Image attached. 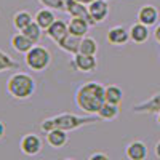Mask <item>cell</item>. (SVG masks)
I'll list each match as a JSON object with an SVG mask.
<instances>
[{
  "label": "cell",
  "instance_id": "obj_24",
  "mask_svg": "<svg viewBox=\"0 0 160 160\" xmlns=\"http://www.w3.org/2000/svg\"><path fill=\"white\" fill-rule=\"evenodd\" d=\"M19 68V62L16 59H13L10 55H7L5 51L0 50V72H7L10 69Z\"/></svg>",
  "mask_w": 160,
  "mask_h": 160
},
{
  "label": "cell",
  "instance_id": "obj_25",
  "mask_svg": "<svg viewBox=\"0 0 160 160\" xmlns=\"http://www.w3.org/2000/svg\"><path fill=\"white\" fill-rule=\"evenodd\" d=\"M22 34L28 37L29 40H32L34 43H37L40 38H42V28L35 22V21H32L28 28H26L24 31H22Z\"/></svg>",
  "mask_w": 160,
  "mask_h": 160
},
{
  "label": "cell",
  "instance_id": "obj_34",
  "mask_svg": "<svg viewBox=\"0 0 160 160\" xmlns=\"http://www.w3.org/2000/svg\"><path fill=\"white\" fill-rule=\"evenodd\" d=\"M158 58H160V53H158Z\"/></svg>",
  "mask_w": 160,
  "mask_h": 160
},
{
  "label": "cell",
  "instance_id": "obj_2",
  "mask_svg": "<svg viewBox=\"0 0 160 160\" xmlns=\"http://www.w3.org/2000/svg\"><path fill=\"white\" fill-rule=\"evenodd\" d=\"M101 122V118L98 115H75L71 112H64V114H58L53 115L50 118H45L40 123V130L43 133H48L51 130H64V131H74L87 125H93Z\"/></svg>",
  "mask_w": 160,
  "mask_h": 160
},
{
  "label": "cell",
  "instance_id": "obj_12",
  "mask_svg": "<svg viewBox=\"0 0 160 160\" xmlns=\"http://www.w3.org/2000/svg\"><path fill=\"white\" fill-rule=\"evenodd\" d=\"M128 32H130V40L133 43H136V45L146 43V42H148V38H149V35H151L149 28H148V26H144V24H141L139 21H136L135 24H131Z\"/></svg>",
  "mask_w": 160,
  "mask_h": 160
},
{
  "label": "cell",
  "instance_id": "obj_7",
  "mask_svg": "<svg viewBox=\"0 0 160 160\" xmlns=\"http://www.w3.org/2000/svg\"><path fill=\"white\" fill-rule=\"evenodd\" d=\"M64 3H66V11L71 15V18H82V19L90 22L91 28L95 26V21H93V18L90 16L87 5L77 2V0H64Z\"/></svg>",
  "mask_w": 160,
  "mask_h": 160
},
{
  "label": "cell",
  "instance_id": "obj_27",
  "mask_svg": "<svg viewBox=\"0 0 160 160\" xmlns=\"http://www.w3.org/2000/svg\"><path fill=\"white\" fill-rule=\"evenodd\" d=\"M87 160H109V155L104 152H93Z\"/></svg>",
  "mask_w": 160,
  "mask_h": 160
},
{
  "label": "cell",
  "instance_id": "obj_33",
  "mask_svg": "<svg viewBox=\"0 0 160 160\" xmlns=\"http://www.w3.org/2000/svg\"><path fill=\"white\" fill-rule=\"evenodd\" d=\"M64 160H74V158H64Z\"/></svg>",
  "mask_w": 160,
  "mask_h": 160
},
{
  "label": "cell",
  "instance_id": "obj_32",
  "mask_svg": "<svg viewBox=\"0 0 160 160\" xmlns=\"http://www.w3.org/2000/svg\"><path fill=\"white\" fill-rule=\"evenodd\" d=\"M157 123H158V127H160V111L157 112Z\"/></svg>",
  "mask_w": 160,
  "mask_h": 160
},
{
  "label": "cell",
  "instance_id": "obj_30",
  "mask_svg": "<svg viewBox=\"0 0 160 160\" xmlns=\"http://www.w3.org/2000/svg\"><path fill=\"white\" fill-rule=\"evenodd\" d=\"M154 151H155V157H157V158H160V141L155 144V149H154Z\"/></svg>",
  "mask_w": 160,
  "mask_h": 160
},
{
  "label": "cell",
  "instance_id": "obj_18",
  "mask_svg": "<svg viewBox=\"0 0 160 160\" xmlns=\"http://www.w3.org/2000/svg\"><path fill=\"white\" fill-rule=\"evenodd\" d=\"M34 45L35 43L32 42V40H29L22 32H16L15 35L11 37V47L15 48L18 53H21V55H26Z\"/></svg>",
  "mask_w": 160,
  "mask_h": 160
},
{
  "label": "cell",
  "instance_id": "obj_20",
  "mask_svg": "<svg viewBox=\"0 0 160 160\" xmlns=\"http://www.w3.org/2000/svg\"><path fill=\"white\" fill-rule=\"evenodd\" d=\"M34 21V16L31 15L29 11H26V10H19L15 13V16H13V26H15V29L22 32L28 26Z\"/></svg>",
  "mask_w": 160,
  "mask_h": 160
},
{
  "label": "cell",
  "instance_id": "obj_1",
  "mask_svg": "<svg viewBox=\"0 0 160 160\" xmlns=\"http://www.w3.org/2000/svg\"><path fill=\"white\" fill-rule=\"evenodd\" d=\"M104 88L106 87L99 82H87L83 85H80L74 96L77 108L88 115H98V111L106 102Z\"/></svg>",
  "mask_w": 160,
  "mask_h": 160
},
{
  "label": "cell",
  "instance_id": "obj_6",
  "mask_svg": "<svg viewBox=\"0 0 160 160\" xmlns=\"http://www.w3.org/2000/svg\"><path fill=\"white\" fill-rule=\"evenodd\" d=\"M72 68L78 72L91 74V72H95L98 69V59H96V56L77 53V55L72 56Z\"/></svg>",
  "mask_w": 160,
  "mask_h": 160
},
{
  "label": "cell",
  "instance_id": "obj_31",
  "mask_svg": "<svg viewBox=\"0 0 160 160\" xmlns=\"http://www.w3.org/2000/svg\"><path fill=\"white\" fill-rule=\"evenodd\" d=\"M77 2H80V3H83V5H87V7H88V5L93 2V0H77Z\"/></svg>",
  "mask_w": 160,
  "mask_h": 160
},
{
  "label": "cell",
  "instance_id": "obj_15",
  "mask_svg": "<svg viewBox=\"0 0 160 160\" xmlns=\"http://www.w3.org/2000/svg\"><path fill=\"white\" fill-rule=\"evenodd\" d=\"M69 34V29H68V22L62 21V19H56L53 22L50 28L47 29V35L53 40L55 43L61 42V40Z\"/></svg>",
  "mask_w": 160,
  "mask_h": 160
},
{
  "label": "cell",
  "instance_id": "obj_5",
  "mask_svg": "<svg viewBox=\"0 0 160 160\" xmlns=\"http://www.w3.org/2000/svg\"><path fill=\"white\" fill-rule=\"evenodd\" d=\"M42 149H43V141L35 133H28L19 139V151L28 157L38 155Z\"/></svg>",
  "mask_w": 160,
  "mask_h": 160
},
{
  "label": "cell",
  "instance_id": "obj_9",
  "mask_svg": "<svg viewBox=\"0 0 160 160\" xmlns=\"http://www.w3.org/2000/svg\"><path fill=\"white\" fill-rule=\"evenodd\" d=\"M106 38H108V42L111 45L122 47V45H127L130 42V32H128L127 28H123V26H114L112 29L108 31Z\"/></svg>",
  "mask_w": 160,
  "mask_h": 160
},
{
  "label": "cell",
  "instance_id": "obj_10",
  "mask_svg": "<svg viewBox=\"0 0 160 160\" xmlns=\"http://www.w3.org/2000/svg\"><path fill=\"white\" fill-rule=\"evenodd\" d=\"M138 21L148 28H152V26H157L158 22V10L154 5H142L138 10Z\"/></svg>",
  "mask_w": 160,
  "mask_h": 160
},
{
  "label": "cell",
  "instance_id": "obj_16",
  "mask_svg": "<svg viewBox=\"0 0 160 160\" xmlns=\"http://www.w3.org/2000/svg\"><path fill=\"white\" fill-rule=\"evenodd\" d=\"M68 29H69L71 35L83 38L88 34V31L91 29V26L88 21H85L82 18H71V21L68 22Z\"/></svg>",
  "mask_w": 160,
  "mask_h": 160
},
{
  "label": "cell",
  "instance_id": "obj_13",
  "mask_svg": "<svg viewBox=\"0 0 160 160\" xmlns=\"http://www.w3.org/2000/svg\"><path fill=\"white\" fill-rule=\"evenodd\" d=\"M131 111L135 114H157L160 111V93L136 106H133Z\"/></svg>",
  "mask_w": 160,
  "mask_h": 160
},
{
  "label": "cell",
  "instance_id": "obj_17",
  "mask_svg": "<svg viewBox=\"0 0 160 160\" xmlns=\"http://www.w3.org/2000/svg\"><path fill=\"white\" fill-rule=\"evenodd\" d=\"M34 21L42 28V31H47L50 26L56 21V15H55V11L50 10V8H40L37 13H35V16H34Z\"/></svg>",
  "mask_w": 160,
  "mask_h": 160
},
{
  "label": "cell",
  "instance_id": "obj_23",
  "mask_svg": "<svg viewBox=\"0 0 160 160\" xmlns=\"http://www.w3.org/2000/svg\"><path fill=\"white\" fill-rule=\"evenodd\" d=\"M78 53L90 55V56H96V53H98V43H96V40L93 38V37H90V35H85L82 40H80Z\"/></svg>",
  "mask_w": 160,
  "mask_h": 160
},
{
  "label": "cell",
  "instance_id": "obj_22",
  "mask_svg": "<svg viewBox=\"0 0 160 160\" xmlns=\"http://www.w3.org/2000/svg\"><path fill=\"white\" fill-rule=\"evenodd\" d=\"M118 114H120V108L117 104H111V102H104L101 109L98 111V117L101 120H115Z\"/></svg>",
  "mask_w": 160,
  "mask_h": 160
},
{
  "label": "cell",
  "instance_id": "obj_21",
  "mask_svg": "<svg viewBox=\"0 0 160 160\" xmlns=\"http://www.w3.org/2000/svg\"><path fill=\"white\" fill-rule=\"evenodd\" d=\"M104 99L106 102H111V104H117L120 106L123 99V91L118 85H108L104 88Z\"/></svg>",
  "mask_w": 160,
  "mask_h": 160
},
{
  "label": "cell",
  "instance_id": "obj_3",
  "mask_svg": "<svg viewBox=\"0 0 160 160\" xmlns=\"http://www.w3.org/2000/svg\"><path fill=\"white\" fill-rule=\"evenodd\" d=\"M37 90L35 78L26 72H15L7 80V91L15 99H29Z\"/></svg>",
  "mask_w": 160,
  "mask_h": 160
},
{
  "label": "cell",
  "instance_id": "obj_14",
  "mask_svg": "<svg viewBox=\"0 0 160 160\" xmlns=\"http://www.w3.org/2000/svg\"><path fill=\"white\" fill-rule=\"evenodd\" d=\"M45 135H47L45 139H47L48 146H50V148H53V149H61L69 141L68 131H64V130H51V131L45 133Z\"/></svg>",
  "mask_w": 160,
  "mask_h": 160
},
{
  "label": "cell",
  "instance_id": "obj_29",
  "mask_svg": "<svg viewBox=\"0 0 160 160\" xmlns=\"http://www.w3.org/2000/svg\"><path fill=\"white\" fill-rule=\"evenodd\" d=\"M5 123L3 122H0V139H3V136H5Z\"/></svg>",
  "mask_w": 160,
  "mask_h": 160
},
{
  "label": "cell",
  "instance_id": "obj_4",
  "mask_svg": "<svg viewBox=\"0 0 160 160\" xmlns=\"http://www.w3.org/2000/svg\"><path fill=\"white\" fill-rule=\"evenodd\" d=\"M24 62H26V66H28L31 71L43 72L45 69L50 68V64H51V53L43 45H37L35 43L24 55Z\"/></svg>",
  "mask_w": 160,
  "mask_h": 160
},
{
  "label": "cell",
  "instance_id": "obj_28",
  "mask_svg": "<svg viewBox=\"0 0 160 160\" xmlns=\"http://www.w3.org/2000/svg\"><path fill=\"white\" fill-rule=\"evenodd\" d=\"M154 38H155L157 43H160V24H157L155 29H154Z\"/></svg>",
  "mask_w": 160,
  "mask_h": 160
},
{
  "label": "cell",
  "instance_id": "obj_8",
  "mask_svg": "<svg viewBox=\"0 0 160 160\" xmlns=\"http://www.w3.org/2000/svg\"><path fill=\"white\" fill-rule=\"evenodd\" d=\"M88 13L95 21V24L104 22L109 16V3L106 0H93L88 5Z\"/></svg>",
  "mask_w": 160,
  "mask_h": 160
},
{
  "label": "cell",
  "instance_id": "obj_19",
  "mask_svg": "<svg viewBox=\"0 0 160 160\" xmlns=\"http://www.w3.org/2000/svg\"><path fill=\"white\" fill-rule=\"evenodd\" d=\"M80 37H74V35H71V34H68L66 35L61 42H58L56 45L62 50V51H66V53H69V55H77L78 53V47H80Z\"/></svg>",
  "mask_w": 160,
  "mask_h": 160
},
{
  "label": "cell",
  "instance_id": "obj_26",
  "mask_svg": "<svg viewBox=\"0 0 160 160\" xmlns=\"http://www.w3.org/2000/svg\"><path fill=\"white\" fill-rule=\"evenodd\" d=\"M45 8H50V10H61V11H66V3L64 0H38Z\"/></svg>",
  "mask_w": 160,
  "mask_h": 160
},
{
  "label": "cell",
  "instance_id": "obj_11",
  "mask_svg": "<svg viewBox=\"0 0 160 160\" xmlns=\"http://www.w3.org/2000/svg\"><path fill=\"white\" fill-rule=\"evenodd\" d=\"M125 155L128 160H146L148 158V146L142 141H131L125 148Z\"/></svg>",
  "mask_w": 160,
  "mask_h": 160
}]
</instances>
